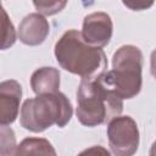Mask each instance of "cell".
Returning <instances> with one entry per match:
<instances>
[{
  "label": "cell",
  "instance_id": "obj_1",
  "mask_svg": "<svg viewBox=\"0 0 156 156\" xmlns=\"http://www.w3.org/2000/svg\"><path fill=\"white\" fill-rule=\"evenodd\" d=\"M54 52L61 68L82 79H94L107 71L104 50L87 44L77 29L66 30L56 41Z\"/></svg>",
  "mask_w": 156,
  "mask_h": 156
},
{
  "label": "cell",
  "instance_id": "obj_2",
  "mask_svg": "<svg viewBox=\"0 0 156 156\" xmlns=\"http://www.w3.org/2000/svg\"><path fill=\"white\" fill-rule=\"evenodd\" d=\"M123 100L119 99L100 78L82 79L77 90L76 115L80 124L98 127L121 116Z\"/></svg>",
  "mask_w": 156,
  "mask_h": 156
},
{
  "label": "cell",
  "instance_id": "obj_3",
  "mask_svg": "<svg viewBox=\"0 0 156 156\" xmlns=\"http://www.w3.org/2000/svg\"><path fill=\"white\" fill-rule=\"evenodd\" d=\"M73 107L69 99L61 91L37 95L27 99L20 115L21 126L33 133H40L56 124L63 128L72 118Z\"/></svg>",
  "mask_w": 156,
  "mask_h": 156
},
{
  "label": "cell",
  "instance_id": "obj_4",
  "mask_svg": "<svg viewBox=\"0 0 156 156\" xmlns=\"http://www.w3.org/2000/svg\"><path fill=\"white\" fill-rule=\"evenodd\" d=\"M143 52L135 45H122L112 56V69L101 80L122 100L135 98L143 85Z\"/></svg>",
  "mask_w": 156,
  "mask_h": 156
},
{
  "label": "cell",
  "instance_id": "obj_5",
  "mask_svg": "<svg viewBox=\"0 0 156 156\" xmlns=\"http://www.w3.org/2000/svg\"><path fill=\"white\" fill-rule=\"evenodd\" d=\"M108 145L115 156H133L140 141L136 122L130 116H117L107 123Z\"/></svg>",
  "mask_w": 156,
  "mask_h": 156
},
{
  "label": "cell",
  "instance_id": "obj_6",
  "mask_svg": "<svg viewBox=\"0 0 156 156\" xmlns=\"http://www.w3.org/2000/svg\"><path fill=\"white\" fill-rule=\"evenodd\" d=\"M112 32L113 23L110 15L102 11H98L84 17L80 35L87 44L102 49L110 43Z\"/></svg>",
  "mask_w": 156,
  "mask_h": 156
},
{
  "label": "cell",
  "instance_id": "obj_7",
  "mask_svg": "<svg viewBox=\"0 0 156 156\" xmlns=\"http://www.w3.org/2000/svg\"><path fill=\"white\" fill-rule=\"evenodd\" d=\"M22 99V87L15 79L0 82V124L9 126L16 121Z\"/></svg>",
  "mask_w": 156,
  "mask_h": 156
},
{
  "label": "cell",
  "instance_id": "obj_8",
  "mask_svg": "<svg viewBox=\"0 0 156 156\" xmlns=\"http://www.w3.org/2000/svg\"><path fill=\"white\" fill-rule=\"evenodd\" d=\"M49 33L50 24L48 20L38 12H33L27 15L21 21L17 30V37L21 43L29 46H37L45 41Z\"/></svg>",
  "mask_w": 156,
  "mask_h": 156
},
{
  "label": "cell",
  "instance_id": "obj_9",
  "mask_svg": "<svg viewBox=\"0 0 156 156\" xmlns=\"http://www.w3.org/2000/svg\"><path fill=\"white\" fill-rule=\"evenodd\" d=\"M30 88L37 95L60 91V71L55 67H40L30 76Z\"/></svg>",
  "mask_w": 156,
  "mask_h": 156
},
{
  "label": "cell",
  "instance_id": "obj_10",
  "mask_svg": "<svg viewBox=\"0 0 156 156\" xmlns=\"http://www.w3.org/2000/svg\"><path fill=\"white\" fill-rule=\"evenodd\" d=\"M4 156H57L52 144L44 138H24L10 154Z\"/></svg>",
  "mask_w": 156,
  "mask_h": 156
},
{
  "label": "cell",
  "instance_id": "obj_11",
  "mask_svg": "<svg viewBox=\"0 0 156 156\" xmlns=\"http://www.w3.org/2000/svg\"><path fill=\"white\" fill-rule=\"evenodd\" d=\"M17 39V33L6 10L0 2V50L10 49Z\"/></svg>",
  "mask_w": 156,
  "mask_h": 156
},
{
  "label": "cell",
  "instance_id": "obj_12",
  "mask_svg": "<svg viewBox=\"0 0 156 156\" xmlns=\"http://www.w3.org/2000/svg\"><path fill=\"white\" fill-rule=\"evenodd\" d=\"M17 146L16 134L9 126L0 124V156L10 154Z\"/></svg>",
  "mask_w": 156,
  "mask_h": 156
},
{
  "label": "cell",
  "instance_id": "obj_13",
  "mask_svg": "<svg viewBox=\"0 0 156 156\" xmlns=\"http://www.w3.org/2000/svg\"><path fill=\"white\" fill-rule=\"evenodd\" d=\"M33 5L35 6L38 13L51 16L60 12L67 5V1H34Z\"/></svg>",
  "mask_w": 156,
  "mask_h": 156
},
{
  "label": "cell",
  "instance_id": "obj_14",
  "mask_svg": "<svg viewBox=\"0 0 156 156\" xmlns=\"http://www.w3.org/2000/svg\"><path fill=\"white\" fill-rule=\"evenodd\" d=\"M77 156H111V152L101 145H94L80 151Z\"/></svg>",
  "mask_w": 156,
  "mask_h": 156
},
{
  "label": "cell",
  "instance_id": "obj_15",
  "mask_svg": "<svg viewBox=\"0 0 156 156\" xmlns=\"http://www.w3.org/2000/svg\"><path fill=\"white\" fill-rule=\"evenodd\" d=\"M126 6H128V7H130L132 10H134V11H139V10H143V9H147V7H150L152 4H154V1H151V2H149V4H146V2H136V4H132V2H123Z\"/></svg>",
  "mask_w": 156,
  "mask_h": 156
}]
</instances>
